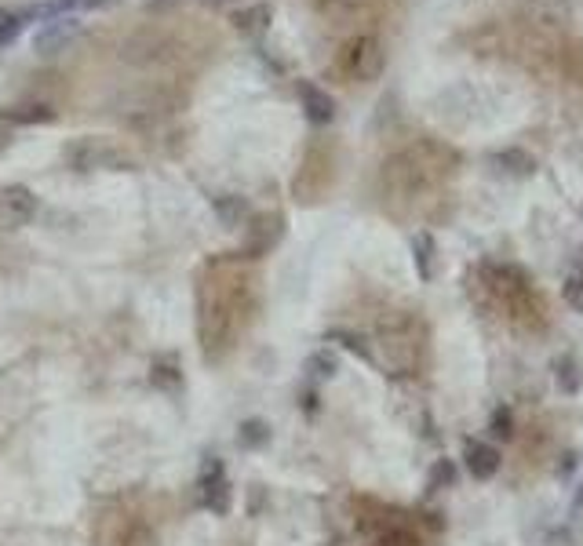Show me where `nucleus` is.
<instances>
[{"label":"nucleus","mask_w":583,"mask_h":546,"mask_svg":"<svg viewBox=\"0 0 583 546\" xmlns=\"http://www.w3.org/2000/svg\"><path fill=\"white\" fill-rule=\"evenodd\" d=\"M442 153H445V149L434 146V142H419V146H412V149L390 157V160H387V172H383L387 190H390V193H401V197H405V193L427 190V186L438 179V172H442V164H438Z\"/></svg>","instance_id":"obj_1"},{"label":"nucleus","mask_w":583,"mask_h":546,"mask_svg":"<svg viewBox=\"0 0 583 546\" xmlns=\"http://www.w3.org/2000/svg\"><path fill=\"white\" fill-rule=\"evenodd\" d=\"M339 73L354 84H368L376 81L387 66V51H383V40L376 33H354L343 47H339V59H336Z\"/></svg>","instance_id":"obj_2"},{"label":"nucleus","mask_w":583,"mask_h":546,"mask_svg":"<svg viewBox=\"0 0 583 546\" xmlns=\"http://www.w3.org/2000/svg\"><path fill=\"white\" fill-rule=\"evenodd\" d=\"M63 160L70 164L73 172H102V168H114V172H132L135 168V157L128 149H121L117 142H106V139H73L63 149Z\"/></svg>","instance_id":"obj_3"},{"label":"nucleus","mask_w":583,"mask_h":546,"mask_svg":"<svg viewBox=\"0 0 583 546\" xmlns=\"http://www.w3.org/2000/svg\"><path fill=\"white\" fill-rule=\"evenodd\" d=\"M81 33H84V22L77 15H51L33 33V51L40 55V59H56V55H63Z\"/></svg>","instance_id":"obj_4"},{"label":"nucleus","mask_w":583,"mask_h":546,"mask_svg":"<svg viewBox=\"0 0 583 546\" xmlns=\"http://www.w3.org/2000/svg\"><path fill=\"white\" fill-rule=\"evenodd\" d=\"M197 503L208 510L223 517L230 510V484H227V466L223 459H208L201 466V477H197Z\"/></svg>","instance_id":"obj_5"},{"label":"nucleus","mask_w":583,"mask_h":546,"mask_svg":"<svg viewBox=\"0 0 583 546\" xmlns=\"http://www.w3.org/2000/svg\"><path fill=\"white\" fill-rule=\"evenodd\" d=\"M37 208H40V204H37V193H33L30 186L12 183V186L0 190V215H4L8 226H26V223H33Z\"/></svg>","instance_id":"obj_6"},{"label":"nucleus","mask_w":583,"mask_h":546,"mask_svg":"<svg viewBox=\"0 0 583 546\" xmlns=\"http://www.w3.org/2000/svg\"><path fill=\"white\" fill-rule=\"evenodd\" d=\"M521 15L536 33H554L572 19V8H569V0H528Z\"/></svg>","instance_id":"obj_7"},{"label":"nucleus","mask_w":583,"mask_h":546,"mask_svg":"<svg viewBox=\"0 0 583 546\" xmlns=\"http://www.w3.org/2000/svg\"><path fill=\"white\" fill-rule=\"evenodd\" d=\"M281 237H285V218H281L278 211H262V215L252 218V234H248L244 255H248V259H259L262 252H270Z\"/></svg>","instance_id":"obj_8"},{"label":"nucleus","mask_w":583,"mask_h":546,"mask_svg":"<svg viewBox=\"0 0 583 546\" xmlns=\"http://www.w3.org/2000/svg\"><path fill=\"white\" fill-rule=\"evenodd\" d=\"M299 102H303V114L310 124L325 128L336 121V98L322 88V84H310V81H299Z\"/></svg>","instance_id":"obj_9"},{"label":"nucleus","mask_w":583,"mask_h":546,"mask_svg":"<svg viewBox=\"0 0 583 546\" xmlns=\"http://www.w3.org/2000/svg\"><path fill=\"white\" fill-rule=\"evenodd\" d=\"M463 463H467V473L474 477V481H489V477H496V470H500V452H496V445H485V441H467L463 445Z\"/></svg>","instance_id":"obj_10"},{"label":"nucleus","mask_w":583,"mask_h":546,"mask_svg":"<svg viewBox=\"0 0 583 546\" xmlns=\"http://www.w3.org/2000/svg\"><path fill=\"white\" fill-rule=\"evenodd\" d=\"M4 121L8 124H51L56 121V109H51V102H19V106H8L4 109Z\"/></svg>","instance_id":"obj_11"},{"label":"nucleus","mask_w":583,"mask_h":546,"mask_svg":"<svg viewBox=\"0 0 583 546\" xmlns=\"http://www.w3.org/2000/svg\"><path fill=\"white\" fill-rule=\"evenodd\" d=\"M500 172H507V175H514V179H528L536 172V157L533 153H525V149H500V153H493L489 157Z\"/></svg>","instance_id":"obj_12"},{"label":"nucleus","mask_w":583,"mask_h":546,"mask_svg":"<svg viewBox=\"0 0 583 546\" xmlns=\"http://www.w3.org/2000/svg\"><path fill=\"white\" fill-rule=\"evenodd\" d=\"M434 252H438V244H434V237L427 230L412 234V262H416L419 281H431L434 277Z\"/></svg>","instance_id":"obj_13"},{"label":"nucleus","mask_w":583,"mask_h":546,"mask_svg":"<svg viewBox=\"0 0 583 546\" xmlns=\"http://www.w3.org/2000/svg\"><path fill=\"white\" fill-rule=\"evenodd\" d=\"M234 26H237V33H244V37L267 33V26H270V4H252V8L234 12Z\"/></svg>","instance_id":"obj_14"},{"label":"nucleus","mask_w":583,"mask_h":546,"mask_svg":"<svg viewBox=\"0 0 583 546\" xmlns=\"http://www.w3.org/2000/svg\"><path fill=\"white\" fill-rule=\"evenodd\" d=\"M216 218L227 226V230H237L244 218H248V204H244V197H237V193H227V197H219L216 200Z\"/></svg>","instance_id":"obj_15"},{"label":"nucleus","mask_w":583,"mask_h":546,"mask_svg":"<svg viewBox=\"0 0 583 546\" xmlns=\"http://www.w3.org/2000/svg\"><path fill=\"white\" fill-rule=\"evenodd\" d=\"M317 8H322L332 22H347V19H357L364 15L368 0H317Z\"/></svg>","instance_id":"obj_16"},{"label":"nucleus","mask_w":583,"mask_h":546,"mask_svg":"<svg viewBox=\"0 0 583 546\" xmlns=\"http://www.w3.org/2000/svg\"><path fill=\"white\" fill-rule=\"evenodd\" d=\"M237 441H241V448H267L270 445V426L262 419H244L241 430H237Z\"/></svg>","instance_id":"obj_17"},{"label":"nucleus","mask_w":583,"mask_h":546,"mask_svg":"<svg viewBox=\"0 0 583 546\" xmlns=\"http://www.w3.org/2000/svg\"><path fill=\"white\" fill-rule=\"evenodd\" d=\"M554 379H558V387H562L565 394H576V390L583 387V371H579V364H576L572 357H558V361H554Z\"/></svg>","instance_id":"obj_18"},{"label":"nucleus","mask_w":583,"mask_h":546,"mask_svg":"<svg viewBox=\"0 0 583 546\" xmlns=\"http://www.w3.org/2000/svg\"><path fill=\"white\" fill-rule=\"evenodd\" d=\"M30 15L33 12H15V15H0V51H8L19 37H22V30H26V22H30Z\"/></svg>","instance_id":"obj_19"},{"label":"nucleus","mask_w":583,"mask_h":546,"mask_svg":"<svg viewBox=\"0 0 583 546\" xmlns=\"http://www.w3.org/2000/svg\"><path fill=\"white\" fill-rule=\"evenodd\" d=\"M153 382L161 390H179L183 387V371H179V364L168 357V361H157L153 364Z\"/></svg>","instance_id":"obj_20"},{"label":"nucleus","mask_w":583,"mask_h":546,"mask_svg":"<svg viewBox=\"0 0 583 546\" xmlns=\"http://www.w3.org/2000/svg\"><path fill=\"white\" fill-rule=\"evenodd\" d=\"M117 4H124V0H56L51 12H106Z\"/></svg>","instance_id":"obj_21"},{"label":"nucleus","mask_w":583,"mask_h":546,"mask_svg":"<svg viewBox=\"0 0 583 546\" xmlns=\"http://www.w3.org/2000/svg\"><path fill=\"white\" fill-rule=\"evenodd\" d=\"M562 295H565V303H569L572 310H579V313H583V266H579V269H572L569 277L562 281Z\"/></svg>","instance_id":"obj_22"},{"label":"nucleus","mask_w":583,"mask_h":546,"mask_svg":"<svg viewBox=\"0 0 583 546\" xmlns=\"http://www.w3.org/2000/svg\"><path fill=\"white\" fill-rule=\"evenodd\" d=\"M489 430L500 437V441L514 437V419H510V408H507V405H500V408L489 415Z\"/></svg>","instance_id":"obj_23"},{"label":"nucleus","mask_w":583,"mask_h":546,"mask_svg":"<svg viewBox=\"0 0 583 546\" xmlns=\"http://www.w3.org/2000/svg\"><path fill=\"white\" fill-rule=\"evenodd\" d=\"M376 546H419V542H416V535H408L405 528H390V532H383V535L376 539Z\"/></svg>","instance_id":"obj_24"},{"label":"nucleus","mask_w":583,"mask_h":546,"mask_svg":"<svg viewBox=\"0 0 583 546\" xmlns=\"http://www.w3.org/2000/svg\"><path fill=\"white\" fill-rule=\"evenodd\" d=\"M306 368H313L317 375H325V379H329V375L336 371V357H332V354H313V357L306 361Z\"/></svg>","instance_id":"obj_25"},{"label":"nucleus","mask_w":583,"mask_h":546,"mask_svg":"<svg viewBox=\"0 0 583 546\" xmlns=\"http://www.w3.org/2000/svg\"><path fill=\"white\" fill-rule=\"evenodd\" d=\"M438 481H442V484H449V481H452V466H449V463H442V466L434 470V484H438Z\"/></svg>","instance_id":"obj_26"},{"label":"nucleus","mask_w":583,"mask_h":546,"mask_svg":"<svg viewBox=\"0 0 583 546\" xmlns=\"http://www.w3.org/2000/svg\"><path fill=\"white\" fill-rule=\"evenodd\" d=\"M204 8H223V4H230V0H201Z\"/></svg>","instance_id":"obj_27"},{"label":"nucleus","mask_w":583,"mask_h":546,"mask_svg":"<svg viewBox=\"0 0 583 546\" xmlns=\"http://www.w3.org/2000/svg\"><path fill=\"white\" fill-rule=\"evenodd\" d=\"M579 215H583V204H579Z\"/></svg>","instance_id":"obj_28"}]
</instances>
